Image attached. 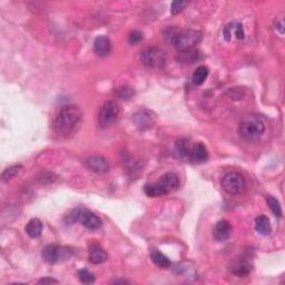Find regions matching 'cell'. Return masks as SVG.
Listing matches in <instances>:
<instances>
[{
	"mask_svg": "<svg viewBox=\"0 0 285 285\" xmlns=\"http://www.w3.org/2000/svg\"><path fill=\"white\" fill-rule=\"evenodd\" d=\"M250 272H251V265L249 263H246V262H242V263L236 265L233 269V273L237 276L248 275Z\"/></svg>",
	"mask_w": 285,
	"mask_h": 285,
	"instance_id": "25",
	"label": "cell"
},
{
	"mask_svg": "<svg viewBox=\"0 0 285 285\" xmlns=\"http://www.w3.org/2000/svg\"><path fill=\"white\" fill-rule=\"evenodd\" d=\"M208 158L207 148L202 143H196L195 145H192L191 153H189L188 161L194 163H204Z\"/></svg>",
	"mask_w": 285,
	"mask_h": 285,
	"instance_id": "14",
	"label": "cell"
},
{
	"mask_svg": "<svg viewBox=\"0 0 285 285\" xmlns=\"http://www.w3.org/2000/svg\"><path fill=\"white\" fill-rule=\"evenodd\" d=\"M239 135L246 140H256L264 134L265 124L261 117L246 115L239 123Z\"/></svg>",
	"mask_w": 285,
	"mask_h": 285,
	"instance_id": "3",
	"label": "cell"
},
{
	"mask_svg": "<svg viewBox=\"0 0 285 285\" xmlns=\"http://www.w3.org/2000/svg\"><path fill=\"white\" fill-rule=\"evenodd\" d=\"M151 258L158 268H167L170 267V261L168 260V257L157 250H154L153 252L151 253Z\"/></svg>",
	"mask_w": 285,
	"mask_h": 285,
	"instance_id": "20",
	"label": "cell"
},
{
	"mask_svg": "<svg viewBox=\"0 0 285 285\" xmlns=\"http://www.w3.org/2000/svg\"><path fill=\"white\" fill-rule=\"evenodd\" d=\"M188 6V1H181V0H176L172 3V7H170V11H172L173 15H178L181 11L185 9V7Z\"/></svg>",
	"mask_w": 285,
	"mask_h": 285,
	"instance_id": "26",
	"label": "cell"
},
{
	"mask_svg": "<svg viewBox=\"0 0 285 285\" xmlns=\"http://www.w3.org/2000/svg\"><path fill=\"white\" fill-rule=\"evenodd\" d=\"M143 33H140L139 30H134V32L131 33V35L128 37V43L131 45H136L140 43L143 40Z\"/></svg>",
	"mask_w": 285,
	"mask_h": 285,
	"instance_id": "27",
	"label": "cell"
},
{
	"mask_svg": "<svg viewBox=\"0 0 285 285\" xmlns=\"http://www.w3.org/2000/svg\"><path fill=\"white\" fill-rule=\"evenodd\" d=\"M255 230L258 234L268 235L271 233V224L267 216L261 215L255 218Z\"/></svg>",
	"mask_w": 285,
	"mask_h": 285,
	"instance_id": "18",
	"label": "cell"
},
{
	"mask_svg": "<svg viewBox=\"0 0 285 285\" xmlns=\"http://www.w3.org/2000/svg\"><path fill=\"white\" fill-rule=\"evenodd\" d=\"M232 234V225L231 224L223 219L216 224L213 231V236H214L215 241L218 242H225L226 239H229Z\"/></svg>",
	"mask_w": 285,
	"mask_h": 285,
	"instance_id": "12",
	"label": "cell"
},
{
	"mask_svg": "<svg viewBox=\"0 0 285 285\" xmlns=\"http://www.w3.org/2000/svg\"><path fill=\"white\" fill-rule=\"evenodd\" d=\"M26 233L28 234L29 237L37 238L39 237L41 233H43V223L39 218H32L27 223V225L25 227Z\"/></svg>",
	"mask_w": 285,
	"mask_h": 285,
	"instance_id": "17",
	"label": "cell"
},
{
	"mask_svg": "<svg viewBox=\"0 0 285 285\" xmlns=\"http://www.w3.org/2000/svg\"><path fill=\"white\" fill-rule=\"evenodd\" d=\"M224 38L227 41H230L232 39V37L234 36V22H231V24L226 25L225 28H224Z\"/></svg>",
	"mask_w": 285,
	"mask_h": 285,
	"instance_id": "28",
	"label": "cell"
},
{
	"mask_svg": "<svg viewBox=\"0 0 285 285\" xmlns=\"http://www.w3.org/2000/svg\"><path fill=\"white\" fill-rule=\"evenodd\" d=\"M210 74V70L206 66H200L196 68V70L194 71V74L192 76V81L193 84L196 86H201L202 84L206 81L207 76Z\"/></svg>",
	"mask_w": 285,
	"mask_h": 285,
	"instance_id": "19",
	"label": "cell"
},
{
	"mask_svg": "<svg viewBox=\"0 0 285 285\" xmlns=\"http://www.w3.org/2000/svg\"><path fill=\"white\" fill-rule=\"evenodd\" d=\"M107 253L105 250L98 244H92L89 246V253H88V261L92 264H101L107 261Z\"/></svg>",
	"mask_w": 285,
	"mask_h": 285,
	"instance_id": "13",
	"label": "cell"
},
{
	"mask_svg": "<svg viewBox=\"0 0 285 285\" xmlns=\"http://www.w3.org/2000/svg\"><path fill=\"white\" fill-rule=\"evenodd\" d=\"M78 280L84 284H93L95 282V276L92 272L87 271V269H79L78 273Z\"/></svg>",
	"mask_w": 285,
	"mask_h": 285,
	"instance_id": "24",
	"label": "cell"
},
{
	"mask_svg": "<svg viewBox=\"0 0 285 285\" xmlns=\"http://www.w3.org/2000/svg\"><path fill=\"white\" fill-rule=\"evenodd\" d=\"M139 59L145 66L154 69H161L166 65V55L158 47H148L139 52Z\"/></svg>",
	"mask_w": 285,
	"mask_h": 285,
	"instance_id": "5",
	"label": "cell"
},
{
	"mask_svg": "<svg viewBox=\"0 0 285 285\" xmlns=\"http://www.w3.org/2000/svg\"><path fill=\"white\" fill-rule=\"evenodd\" d=\"M41 256L47 263L54 264L57 262L62 260V258H68L70 256V250L67 249H62L59 246L50 244L47 245L46 248H44L43 252H41Z\"/></svg>",
	"mask_w": 285,
	"mask_h": 285,
	"instance_id": "8",
	"label": "cell"
},
{
	"mask_svg": "<svg viewBox=\"0 0 285 285\" xmlns=\"http://www.w3.org/2000/svg\"><path fill=\"white\" fill-rule=\"evenodd\" d=\"M21 169H22L21 165H14V166L8 167V168H6L2 172L1 180L3 182H7V181L11 180V178H14L15 176H16V175H18Z\"/></svg>",
	"mask_w": 285,
	"mask_h": 285,
	"instance_id": "22",
	"label": "cell"
},
{
	"mask_svg": "<svg viewBox=\"0 0 285 285\" xmlns=\"http://www.w3.org/2000/svg\"><path fill=\"white\" fill-rule=\"evenodd\" d=\"M94 50L98 56L106 57L111 54L112 43L107 37L100 36L94 41Z\"/></svg>",
	"mask_w": 285,
	"mask_h": 285,
	"instance_id": "15",
	"label": "cell"
},
{
	"mask_svg": "<svg viewBox=\"0 0 285 285\" xmlns=\"http://www.w3.org/2000/svg\"><path fill=\"white\" fill-rule=\"evenodd\" d=\"M222 187L230 195H239L244 193L246 188V181L243 175L236 172H230L224 175L222 180Z\"/></svg>",
	"mask_w": 285,
	"mask_h": 285,
	"instance_id": "6",
	"label": "cell"
},
{
	"mask_svg": "<svg viewBox=\"0 0 285 285\" xmlns=\"http://www.w3.org/2000/svg\"><path fill=\"white\" fill-rule=\"evenodd\" d=\"M85 166L89 170L97 174H105L109 170V163L107 159L102 156H98V155L86 158Z\"/></svg>",
	"mask_w": 285,
	"mask_h": 285,
	"instance_id": "10",
	"label": "cell"
},
{
	"mask_svg": "<svg viewBox=\"0 0 285 285\" xmlns=\"http://www.w3.org/2000/svg\"><path fill=\"white\" fill-rule=\"evenodd\" d=\"M83 117L77 106H65L57 114L54 120V131L59 136H67L74 132Z\"/></svg>",
	"mask_w": 285,
	"mask_h": 285,
	"instance_id": "2",
	"label": "cell"
},
{
	"mask_svg": "<svg viewBox=\"0 0 285 285\" xmlns=\"http://www.w3.org/2000/svg\"><path fill=\"white\" fill-rule=\"evenodd\" d=\"M39 283H45V284L50 283V284H52V283H58V281L55 280V279H52V277H44V279L39 280Z\"/></svg>",
	"mask_w": 285,
	"mask_h": 285,
	"instance_id": "31",
	"label": "cell"
},
{
	"mask_svg": "<svg viewBox=\"0 0 285 285\" xmlns=\"http://www.w3.org/2000/svg\"><path fill=\"white\" fill-rule=\"evenodd\" d=\"M155 120H156L155 114L148 109H140L133 115V121H134L136 127L142 129V131L151 128L155 124Z\"/></svg>",
	"mask_w": 285,
	"mask_h": 285,
	"instance_id": "9",
	"label": "cell"
},
{
	"mask_svg": "<svg viewBox=\"0 0 285 285\" xmlns=\"http://www.w3.org/2000/svg\"><path fill=\"white\" fill-rule=\"evenodd\" d=\"M119 106L116 104V101H105L101 106L100 112V125L101 127L106 128L112 126L119 117Z\"/></svg>",
	"mask_w": 285,
	"mask_h": 285,
	"instance_id": "7",
	"label": "cell"
},
{
	"mask_svg": "<svg viewBox=\"0 0 285 285\" xmlns=\"http://www.w3.org/2000/svg\"><path fill=\"white\" fill-rule=\"evenodd\" d=\"M234 36L239 40L244 39L245 33H244V28H243V26L241 24H236V22H234Z\"/></svg>",
	"mask_w": 285,
	"mask_h": 285,
	"instance_id": "29",
	"label": "cell"
},
{
	"mask_svg": "<svg viewBox=\"0 0 285 285\" xmlns=\"http://www.w3.org/2000/svg\"><path fill=\"white\" fill-rule=\"evenodd\" d=\"M192 145L189 144L187 139H180L177 140L174 147V154L177 158L182 161H188L189 153H191Z\"/></svg>",
	"mask_w": 285,
	"mask_h": 285,
	"instance_id": "16",
	"label": "cell"
},
{
	"mask_svg": "<svg viewBox=\"0 0 285 285\" xmlns=\"http://www.w3.org/2000/svg\"><path fill=\"white\" fill-rule=\"evenodd\" d=\"M157 183L161 185V187L164 189L166 194L172 193L180 187V178L175 173H166L159 178Z\"/></svg>",
	"mask_w": 285,
	"mask_h": 285,
	"instance_id": "11",
	"label": "cell"
},
{
	"mask_svg": "<svg viewBox=\"0 0 285 285\" xmlns=\"http://www.w3.org/2000/svg\"><path fill=\"white\" fill-rule=\"evenodd\" d=\"M117 95H118V97H120L121 100H128V98L132 97L133 90L132 88H128V87H123V88L118 89Z\"/></svg>",
	"mask_w": 285,
	"mask_h": 285,
	"instance_id": "30",
	"label": "cell"
},
{
	"mask_svg": "<svg viewBox=\"0 0 285 285\" xmlns=\"http://www.w3.org/2000/svg\"><path fill=\"white\" fill-rule=\"evenodd\" d=\"M165 39L180 51H188L202 40V33L192 29L168 28L165 32Z\"/></svg>",
	"mask_w": 285,
	"mask_h": 285,
	"instance_id": "1",
	"label": "cell"
},
{
	"mask_svg": "<svg viewBox=\"0 0 285 285\" xmlns=\"http://www.w3.org/2000/svg\"><path fill=\"white\" fill-rule=\"evenodd\" d=\"M267 202L268 207L271 208V211L274 213V215L277 216V218H282V208H281L279 201H277L275 197L268 195L267 196Z\"/></svg>",
	"mask_w": 285,
	"mask_h": 285,
	"instance_id": "23",
	"label": "cell"
},
{
	"mask_svg": "<svg viewBox=\"0 0 285 285\" xmlns=\"http://www.w3.org/2000/svg\"><path fill=\"white\" fill-rule=\"evenodd\" d=\"M75 222H81L86 229L90 231L98 230L101 227V219L95 215L94 213L87 211L86 208H76L67 218V223L73 224Z\"/></svg>",
	"mask_w": 285,
	"mask_h": 285,
	"instance_id": "4",
	"label": "cell"
},
{
	"mask_svg": "<svg viewBox=\"0 0 285 285\" xmlns=\"http://www.w3.org/2000/svg\"><path fill=\"white\" fill-rule=\"evenodd\" d=\"M144 191H145L146 195L150 197H162L167 195L166 192L161 187V185H159L157 182L153 184H147L145 186V188H144Z\"/></svg>",
	"mask_w": 285,
	"mask_h": 285,
	"instance_id": "21",
	"label": "cell"
}]
</instances>
